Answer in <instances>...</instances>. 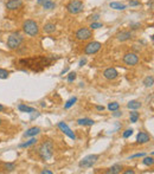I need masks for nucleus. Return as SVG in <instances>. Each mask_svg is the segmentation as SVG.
<instances>
[{"mask_svg":"<svg viewBox=\"0 0 154 174\" xmlns=\"http://www.w3.org/2000/svg\"><path fill=\"white\" fill-rule=\"evenodd\" d=\"M38 155L43 161H47L54 155V142L50 140L44 141L38 148Z\"/></svg>","mask_w":154,"mask_h":174,"instance_id":"1","label":"nucleus"},{"mask_svg":"<svg viewBox=\"0 0 154 174\" xmlns=\"http://www.w3.org/2000/svg\"><path fill=\"white\" fill-rule=\"evenodd\" d=\"M23 30H24V32L26 33V34H29L31 37H34V36H37L39 33V26H38V24L34 22V20L29 19V20L24 22Z\"/></svg>","mask_w":154,"mask_h":174,"instance_id":"2","label":"nucleus"},{"mask_svg":"<svg viewBox=\"0 0 154 174\" xmlns=\"http://www.w3.org/2000/svg\"><path fill=\"white\" fill-rule=\"evenodd\" d=\"M83 9H84V4L81 0H70L66 4V11L70 14H77L83 11Z\"/></svg>","mask_w":154,"mask_h":174,"instance_id":"3","label":"nucleus"},{"mask_svg":"<svg viewBox=\"0 0 154 174\" xmlns=\"http://www.w3.org/2000/svg\"><path fill=\"white\" fill-rule=\"evenodd\" d=\"M100 159V155L97 154H90V155H87L86 158H83L79 163H78V166L81 167V168H90V167H93L95 163L97 162V160Z\"/></svg>","mask_w":154,"mask_h":174,"instance_id":"4","label":"nucleus"},{"mask_svg":"<svg viewBox=\"0 0 154 174\" xmlns=\"http://www.w3.org/2000/svg\"><path fill=\"white\" fill-rule=\"evenodd\" d=\"M24 38L22 37V34L19 33H13L11 34L9 38H7V46L9 49L11 50H14V49H18L20 45H22Z\"/></svg>","mask_w":154,"mask_h":174,"instance_id":"5","label":"nucleus"},{"mask_svg":"<svg viewBox=\"0 0 154 174\" xmlns=\"http://www.w3.org/2000/svg\"><path fill=\"white\" fill-rule=\"evenodd\" d=\"M75 36H76L77 40L84 42V40H89L93 37V31L90 29H88V27H81L79 30H77Z\"/></svg>","mask_w":154,"mask_h":174,"instance_id":"6","label":"nucleus"},{"mask_svg":"<svg viewBox=\"0 0 154 174\" xmlns=\"http://www.w3.org/2000/svg\"><path fill=\"white\" fill-rule=\"evenodd\" d=\"M101 47H102V45L100 42H90L86 45V47H84V54H96V52H99L100 50H101Z\"/></svg>","mask_w":154,"mask_h":174,"instance_id":"7","label":"nucleus"},{"mask_svg":"<svg viewBox=\"0 0 154 174\" xmlns=\"http://www.w3.org/2000/svg\"><path fill=\"white\" fill-rule=\"evenodd\" d=\"M123 63L126 65H129V66H134L136 65L139 63V57L138 54H134V52H128L123 56Z\"/></svg>","mask_w":154,"mask_h":174,"instance_id":"8","label":"nucleus"},{"mask_svg":"<svg viewBox=\"0 0 154 174\" xmlns=\"http://www.w3.org/2000/svg\"><path fill=\"white\" fill-rule=\"evenodd\" d=\"M58 128L63 131L66 136H69L70 139H72V140H75V139H76L75 133L68 127V124H66V123H64V122H58Z\"/></svg>","mask_w":154,"mask_h":174,"instance_id":"9","label":"nucleus"},{"mask_svg":"<svg viewBox=\"0 0 154 174\" xmlns=\"http://www.w3.org/2000/svg\"><path fill=\"white\" fill-rule=\"evenodd\" d=\"M5 6H6V9L7 10H18V9H20L23 6V1L22 0H9L6 4H5Z\"/></svg>","mask_w":154,"mask_h":174,"instance_id":"10","label":"nucleus"},{"mask_svg":"<svg viewBox=\"0 0 154 174\" xmlns=\"http://www.w3.org/2000/svg\"><path fill=\"white\" fill-rule=\"evenodd\" d=\"M103 76L106 77L107 79H115V78H117V76H119V72L114 68H108V69H106L103 71Z\"/></svg>","mask_w":154,"mask_h":174,"instance_id":"11","label":"nucleus"},{"mask_svg":"<svg viewBox=\"0 0 154 174\" xmlns=\"http://www.w3.org/2000/svg\"><path fill=\"white\" fill-rule=\"evenodd\" d=\"M149 140H151V136H149L146 131H140V133L138 134V136H136V142L140 143V144L146 143V142H148Z\"/></svg>","mask_w":154,"mask_h":174,"instance_id":"12","label":"nucleus"},{"mask_svg":"<svg viewBox=\"0 0 154 174\" xmlns=\"http://www.w3.org/2000/svg\"><path fill=\"white\" fill-rule=\"evenodd\" d=\"M117 39L120 42H126V40H129L133 38V33L131 31H121V32L117 33Z\"/></svg>","mask_w":154,"mask_h":174,"instance_id":"13","label":"nucleus"},{"mask_svg":"<svg viewBox=\"0 0 154 174\" xmlns=\"http://www.w3.org/2000/svg\"><path fill=\"white\" fill-rule=\"evenodd\" d=\"M39 133H40V128H38V127H32V128H30L29 130H26V133L24 134V136H25V137H33V136L38 135Z\"/></svg>","mask_w":154,"mask_h":174,"instance_id":"14","label":"nucleus"},{"mask_svg":"<svg viewBox=\"0 0 154 174\" xmlns=\"http://www.w3.org/2000/svg\"><path fill=\"white\" fill-rule=\"evenodd\" d=\"M109 6L111 9H114V10H119V11H123V10H126L127 9V6L124 5V4H121V2H116V1H114V2H110Z\"/></svg>","mask_w":154,"mask_h":174,"instance_id":"15","label":"nucleus"},{"mask_svg":"<svg viewBox=\"0 0 154 174\" xmlns=\"http://www.w3.org/2000/svg\"><path fill=\"white\" fill-rule=\"evenodd\" d=\"M127 107L129 109H132V110H138V109L141 108V103L139 102V101H129L128 103H127Z\"/></svg>","mask_w":154,"mask_h":174,"instance_id":"16","label":"nucleus"},{"mask_svg":"<svg viewBox=\"0 0 154 174\" xmlns=\"http://www.w3.org/2000/svg\"><path fill=\"white\" fill-rule=\"evenodd\" d=\"M121 169H122V166L121 165H114V166H111L109 169L106 172V173H108V174H117V173H120L121 172Z\"/></svg>","mask_w":154,"mask_h":174,"instance_id":"17","label":"nucleus"},{"mask_svg":"<svg viewBox=\"0 0 154 174\" xmlns=\"http://www.w3.org/2000/svg\"><path fill=\"white\" fill-rule=\"evenodd\" d=\"M43 30H44L45 33H52V32H55L56 25L54 24V23H47V24H45V25H44Z\"/></svg>","mask_w":154,"mask_h":174,"instance_id":"18","label":"nucleus"},{"mask_svg":"<svg viewBox=\"0 0 154 174\" xmlns=\"http://www.w3.org/2000/svg\"><path fill=\"white\" fill-rule=\"evenodd\" d=\"M18 109L23 111V113H27V114H32V113H36V109L32 108V107H27L25 104H19Z\"/></svg>","mask_w":154,"mask_h":174,"instance_id":"19","label":"nucleus"},{"mask_svg":"<svg viewBox=\"0 0 154 174\" xmlns=\"http://www.w3.org/2000/svg\"><path fill=\"white\" fill-rule=\"evenodd\" d=\"M37 139H36V136H33L31 140H29V141L24 142V143H22V144H19V147L20 148H27V147H31V146H33V144H36L37 143Z\"/></svg>","mask_w":154,"mask_h":174,"instance_id":"20","label":"nucleus"},{"mask_svg":"<svg viewBox=\"0 0 154 174\" xmlns=\"http://www.w3.org/2000/svg\"><path fill=\"white\" fill-rule=\"evenodd\" d=\"M77 123L79 126H93L95 122L94 120H90V119H79V120H77Z\"/></svg>","mask_w":154,"mask_h":174,"instance_id":"21","label":"nucleus"},{"mask_svg":"<svg viewBox=\"0 0 154 174\" xmlns=\"http://www.w3.org/2000/svg\"><path fill=\"white\" fill-rule=\"evenodd\" d=\"M42 5H43V9H44V10H52V9H55L56 7V4L54 1H51V0L44 1Z\"/></svg>","mask_w":154,"mask_h":174,"instance_id":"22","label":"nucleus"},{"mask_svg":"<svg viewBox=\"0 0 154 174\" xmlns=\"http://www.w3.org/2000/svg\"><path fill=\"white\" fill-rule=\"evenodd\" d=\"M129 117H131V122H132V123H135V122H138L140 115H139V113H138L136 110H133V111L129 113Z\"/></svg>","mask_w":154,"mask_h":174,"instance_id":"23","label":"nucleus"},{"mask_svg":"<svg viewBox=\"0 0 154 174\" xmlns=\"http://www.w3.org/2000/svg\"><path fill=\"white\" fill-rule=\"evenodd\" d=\"M154 83V78L153 76H147L145 79H143V84L145 87H152Z\"/></svg>","mask_w":154,"mask_h":174,"instance_id":"24","label":"nucleus"},{"mask_svg":"<svg viewBox=\"0 0 154 174\" xmlns=\"http://www.w3.org/2000/svg\"><path fill=\"white\" fill-rule=\"evenodd\" d=\"M76 102H77V98L76 97H71L70 99H68V101H66V103L64 104V108H65V109L71 108V107H72V106H74Z\"/></svg>","mask_w":154,"mask_h":174,"instance_id":"25","label":"nucleus"},{"mask_svg":"<svg viewBox=\"0 0 154 174\" xmlns=\"http://www.w3.org/2000/svg\"><path fill=\"white\" fill-rule=\"evenodd\" d=\"M142 163L143 165H146V166H153V163H154L153 156H146V158L142 160Z\"/></svg>","mask_w":154,"mask_h":174,"instance_id":"26","label":"nucleus"},{"mask_svg":"<svg viewBox=\"0 0 154 174\" xmlns=\"http://www.w3.org/2000/svg\"><path fill=\"white\" fill-rule=\"evenodd\" d=\"M120 108V104L117 103V102H111L108 104V109H109L110 111H115V110H119Z\"/></svg>","mask_w":154,"mask_h":174,"instance_id":"27","label":"nucleus"},{"mask_svg":"<svg viewBox=\"0 0 154 174\" xmlns=\"http://www.w3.org/2000/svg\"><path fill=\"white\" fill-rule=\"evenodd\" d=\"M14 168H16L14 163H4V169H5V171H7V172H12V171H14Z\"/></svg>","mask_w":154,"mask_h":174,"instance_id":"28","label":"nucleus"},{"mask_svg":"<svg viewBox=\"0 0 154 174\" xmlns=\"http://www.w3.org/2000/svg\"><path fill=\"white\" fill-rule=\"evenodd\" d=\"M9 75H10V72H9L7 70L0 68V78H1V79H6V78L9 77Z\"/></svg>","mask_w":154,"mask_h":174,"instance_id":"29","label":"nucleus"},{"mask_svg":"<svg viewBox=\"0 0 154 174\" xmlns=\"http://www.w3.org/2000/svg\"><path fill=\"white\" fill-rule=\"evenodd\" d=\"M102 26H103V25H102V24H101V23H91V24H90V26H89V27H90V29H91V30H96V29H100V27H102Z\"/></svg>","mask_w":154,"mask_h":174,"instance_id":"30","label":"nucleus"},{"mask_svg":"<svg viewBox=\"0 0 154 174\" xmlns=\"http://www.w3.org/2000/svg\"><path fill=\"white\" fill-rule=\"evenodd\" d=\"M76 79V72H70L69 75H68V82H74Z\"/></svg>","mask_w":154,"mask_h":174,"instance_id":"31","label":"nucleus"},{"mask_svg":"<svg viewBox=\"0 0 154 174\" xmlns=\"http://www.w3.org/2000/svg\"><path fill=\"white\" fill-rule=\"evenodd\" d=\"M132 134H133V129H127V130H124V133H123V137H124V139H128Z\"/></svg>","mask_w":154,"mask_h":174,"instance_id":"32","label":"nucleus"},{"mask_svg":"<svg viewBox=\"0 0 154 174\" xmlns=\"http://www.w3.org/2000/svg\"><path fill=\"white\" fill-rule=\"evenodd\" d=\"M140 5H141V4H140L139 0H131V1H129V6H133V7H134V6H140Z\"/></svg>","mask_w":154,"mask_h":174,"instance_id":"33","label":"nucleus"},{"mask_svg":"<svg viewBox=\"0 0 154 174\" xmlns=\"http://www.w3.org/2000/svg\"><path fill=\"white\" fill-rule=\"evenodd\" d=\"M89 19H90V20H94V22H95V20H99V19H100V14H99V13L91 14V16L89 17Z\"/></svg>","mask_w":154,"mask_h":174,"instance_id":"34","label":"nucleus"},{"mask_svg":"<svg viewBox=\"0 0 154 174\" xmlns=\"http://www.w3.org/2000/svg\"><path fill=\"white\" fill-rule=\"evenodd\" d=\"M146 154L145 153H136V154H134V155H132L129 159H135V158H143Z\"/></svg>","mask_w":154,"mask_h":174,"instance_id":"35","label":"nucleus"},{"mask_svg":"<svg viewBox=\"0 0 154 174\" xmlns=\"http://www.w3.org/2000/svg\"><path fill=\"white\" fill-rule=\"evenodd\" d=\"M131 27H132L133 30H138L139 27H141V24L140 23H135V24H131Z\"/></svg>","mask_w":154,"mask_h":174,"instance_id":"36","label":"nucleus"},{"mask_svg":"<svg viewBox=\"0 0 154 174\" xmlns=\"http://www.w3.org/2000/svg\"><path fill=\"white\" fill-rule=\"evenodd\" d=\"M122 115V113H120V111H117V110H115V113L113 114V116H115V117H120Z\"/></svg>","mask_w":154,"mask_h":174,"instance_id":"37","label":"nucleus"},{"mask_svg":"<svg viewBox=\"0 0 154 174\" xmlns=\"http://www.w3.org/2000/svg\"><path fill=\"white\" fill-rule=\"evenodd\" d=\"M42 174H52V172L49 171V169H43V171H42Z\"/></svg>","mask_w":154,"mask_h":174,"instance_id":"38","label":"nucleus"},{"mask_svg":"<svg viewBox=\"0 0 154 174\" xmlns=\"http://www.w3.org/2000/svg\"><path fill=\"white\" fill-rule=\"evenodd\" d=\"M123 173H124V174H134L135 172H134L133 169H128V171H124Z\"/></svg>","mask_w":154,"mask_h":174,"instance_id":"39","label":"nucleus"},{"mask_svg":"<svg viewBox=\"0 0 154 174\" xmlns=\"http://www.w3.org/2000/svg\"><path fill=\"white\" fill-rule=\"evenodd\" d=\"M96 109H97V110H100V111H103V110H104V107H103V106H97V107H96Z\"/></svg>","mask_w":154,"mask_h":174,"instance_id":"40","label":"nucleus"},{"mask_svg":"<svg viewBox=\"0 0 154 174\" xmlns=\"http://www.w3.org/2000/svg\"><path fill=\"white\" fill-rule=\"evenodd\" d=\"M86 63H87V61H86V59H82V61L79 62V66H83Z\"/></svg>","mask_w":154,"mask_h":174,"instance_id":"41","label":"nucleus"},{"mask_svg":"<svg viewBox=\"0 0 154 174\" xmlns=\"http://www.w3.org/2000/svg\"><path fill=\"white\" fill-rule=\"evenodd\" d=\"M68 70H69V68H65V69H64V70L62 71V75H64V74H65V72H66V71H68Z\"/></svg>","mask_w":154,"mask_h":174,"instance_id":"42","label":"nucleus"},{"mask_svg":"<svg viewBox=\"0 0 154 174\" xmlns=\"http://www.w3.org/2000/svg\"><path fill=\"white\" fill-rule=\"evenodd\" d=\"M38 1V4H43L44 1H47V0H37Z\"/></svg>","mask_w":154,"mask_h":174,"instance_id":"43","label":"nucleus"},{"mask_svg":"<svg viewBox=\"0 0 154 174\" xmlns=\"http://www.w3.org/2000/svg\"><path fill=\"white\" fill-rule=\"evenodd\" d=\"M4 106H2V104H0V111H2V110H4Z\"/></svg>","mask_w":154,"mask_h":174,"instance_id":"44","label":"nucleus"},{"mask_svg":"<svg viewBox=\"0 0 154 174\" xmlns=\"http://www.w3.org/2000/svg\"><path fill=\"white\" fill-rule=\"evenodd\" d=\"M0 126H1V120H0Z\"/></svg>","mask_w":154,"mask_h":174,"instance_id":"45","label":"nucleus"}]
</instances>
